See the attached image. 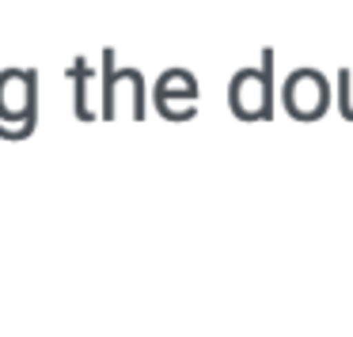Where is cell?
Masks as SVG:
<instances>
[{"label":"cell","instance_id":"obj_1","mask_svg":"<svg viewBox=\"0 0 353 337\" xmlns=\"http://www.w3.org/2000/svg\"><path fill=\"white\" fill-rule=\"evenodd\" d=\"M327 102H330V87H327V76H323V72L296 69L289 76V84H285V107H289L292 118L315 122V118H323Z\"/></svg>","mask_w":353,"mask_h":337},{"label":"cell","instance_id":"obj_2","mask_svg":"<svg viewBox=\"0 0 353 337\" xmlns=\"http://www.w3.org/2000/svg\"><path fill=\"white\" fill-rule=\"evenodd\" d=\"M270 76L259 69H243L232 84V110L239 118H266L270 114Z\"/></svg>","mask_w":353,"mask_h":337}]
</instances>
